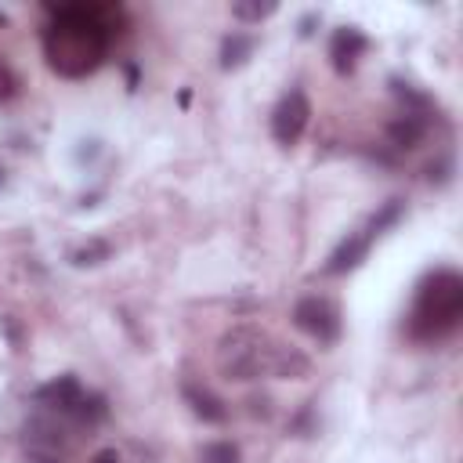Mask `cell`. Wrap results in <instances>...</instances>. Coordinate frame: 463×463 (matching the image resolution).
I'll list each match as a JSON object with an SVG mask.
<instances>
[{
	"label": "cell",
	"instance_id": "obj_1",
	"mask_svg": "<svg viewBox=\"0 0 463 463\" xmlns=\"http://www.w3.org/2000/svg\"><path fill=\"white\" fill-rule=\"evenodd\" d=\"M51 14H54V22L43 33V47H47L51 65L58 72H65V76L90 72L105 58L109 40H112L109 7H98V4H61V7H51Z\"/></svg>",
	"mask_w": 463,
	"mask_h": 463
},
{
	"label": "cell",
	"instance_id": "obj_2",
	"mask_svg": "<svg viewBox=\"0 0 463 463\" xmlns=\"http://www.w3.org/2000/svg\"><path fill=\"white\" fill-rule=\"evenodd\" d=\"M217 365L228 380H253L260 373H279V376H293L304 373L307 362L293 351L271 347L264 333L257 329H232L221 347H217Z\"/></svg>",
	"mask_w": 463,
	"mask_h": 463
},
{
	"label": "cell",
	"instance_id": "obj_3",
	"mask_svg": "<svg viewBox=\"0 0 463 463\" xmlns=\"http://www.w3.org/2000/svg\"><path fill=\"white\" fill-rule=\"evenodd\" d=\"M463 318V279L449 268L420 282L412 304V336H445Z\"/></svg>",
	"mask_w": 463,
	"mask_h": 463
},
{
	"label": "cell",
	"instance_id": "obj_4",
	"mask_svg": "<svg viewBox=\"0 0 463 463\" xmlns=\"http://www.w3.org/2000/svg\"><path fill=\"white\" fill-rule=\"evenodd\" d=\"M293 322H297L307 336H315V340H322V344H333V340L340 336V311H336V304L326 300V297H304V300L293 307Z\"/></svg>",
	"mask_w": 463,
	"mask_h": 463
},
{
	"label": "cell",
	"instance_id": "obj_5",
	"mask_svg": "<svg viewBox=\"0 0 463 463\" xmlns=\"http://www.w3.org/2000/svg\"><path fill=\"white\" fill-rule=\"evenodd\" d=\"M307 119H311V105H307L304 90H289V94L275 105V112H271V134H275V141H279V145L300 141Z\"/></svg>",
	"mask_w": 463,
	"mask_h": 463
},
{
	"label": "cell",
	"instance_id": "obj_6",
	"mask_svg": "<svg viewBox=\"0 0 463 463\" xmlns=\"http://www.w3.org/2000/svg\"><path fill=\"white\" fill-rule=\"evenodd\" d=\"M365 47H369V40H365L362 29H354V25H340V29L333 33V40H329V54H333L336 72H351L354 61L365 54Z\"/></svg>",
	"mask_w": 463,
	"mask_h": 463
},
{
	"label": "cell",
	"instance_id": "obj_7",
	"mask_svg": "<svg viewBox=\"0 0 463 463\" xmlns=\"http://www.w3.org/2000/svg\"><path fill=\"white\" fill-rule=\"evenodd\" d=\"M80 398H83V387H80L76 376H58V380H51V383H43V387L36 391V402H40V405L58 409V412H69V416L76 412Z\"/></svg>",
	"mask_w": 463,
	"mask_h": 463
},
{
	"label": "cell",
	"instance_id": "obj_8",
	"mask_svg": "<svg viewBox=\"0 0 463 463\" xmlns=\"http://www.w3.org/2000/svg\"><path fill=\"white\" fill-rule=\"evenodd\" d=\"M369 235L362 232V235H347L336 250H333V257H329V264H326V271L329 275H344V271H351V268H358L362 264V257L369 253Z\"/></svg>",
	"mask_w": 463,
	"mask_h": 463
},
{
	"label": "cell",
	"instance_id": "obj_9",
	"mask_svg": "<svg viewBox=\"0 0 463 463\" xmlns=\"http://www.w3.org/2000/svg\"><path fill=\"white\" fill-rule=\"evenodd\" d=\"M184 398H188V405H192V412H195L199 420H206V423H221V420L228 416V409H224V402H221L217 394H210L206 387H195V383H184Z\"/></svg>",
	"mask_w": 463,
	"mask_h": 463
},
{
	"label": "cell",
	"instance_id": "obj_10",
	"mask_svg": "<svg viewBox=\"0 0 463 463\" xmlns=\"http://www.w3.org/2000/svg\"><path fill=\"white\" fill-rule=\"evenodd\" d=\"M423 134H427V119H423L420 112H405V116H398V119L387 127V137H391L398 148H412Z\"/></svg>",
	"mask_w": 463,
	"mask_h": 463
},
{
	"label": "cell",
	"instance_id": "obj_11",
	"mask_svg": "<svg viewBox=\"0 0 463 463\" xmlns=\"http://www.w3.org/2000/svg\"><path fill=\"white\" fill-rule=\"evenodd\" d=\"M250 51H253V36H246V33H232V36L221 43V65H224V69L242 65V61L250 58Z\"/></svg>",
	"mask_w": 463,
	"mask_h": 463
},
{
	"label": "cell",
	"instance_id": "obj_12",
	"mask_svg": "<svg viewBox=\"0 0 463 463\" xmlns=\"http://www.w3.org/2000/svg\"><path fill=\"white\" fill-rule=\"evenodd\" d=\"M105 412H109V405H105V398L101 394H87L83 391V398H80V405H76V420H83V423H98V420H105Z\"/></svg>",
	"mask_w": 463,
	"mask_h": 463
},
{
	"label": "cell",
	"instance_id": "obj_13",
	"mask_svg": "<svg viewBox=\"0 0 463 463\" xmlns=\"http://www.w3.org/2000/svg\"><path fill=\"white\" fill-rule=\"evenodd\" d=\"M199 463H239V449L232 441H213V445L203 449Z\"/></svg>",
	"mask_w": 463,
	"mask_h": 463
},
{
	"label": "cell",
	"instance_id": "obj_14",
	"mask_svg": "<svg viewBox=\"0 0 463 463\" xmlns=\"http://www.w3.org/2000/svg\"><path fill=\"white\" fill-rule=\"evenodd\" d=\"M94 257H109V246H105V242H90V246H83V250L72 253L76 264H98Z\"/></svg>",
	"mask_w": 463,
	"mask_h": 463
},
{
	"label": "cell",
	"instance_id": "obj_15",
	"mask_svg": "<svg viewBox=\"0 0 463 463\" xmlns=\"http://www.w3.org/2000/svg\"><path fill=\"white\" fill-rule=\"evenodd\" d=\"M271 11H275L271 4H264V7H260V4H235V18H253V22H257V18L271 14Z\"/></svg>",
	"mask_w": 463,
	"mask_h": 463
},
{
	"label": "cell",
	"instance_id": "obj_16",
	"mask_svg": "<svg viewBox=\"0 0 463 463\" xmlns=\"http://www.w3.org/2000/svg\"><path fill=\"white\" fill-rule=\"evenodd\" d=\"M14 90H18V80H14V72H11V69L0 61V101H7Z\"/></svg>",
	"mask_w": 463,
	"mask_h": 463
},
{
	"label": "cell",
	"instance_id": "obj_17",
	"mask_svg": "<svg viewBox=\"0 0 463 463\" xmlns=\"http://www.w3.org/2000/svg\"><path fill=\"white\" fill-rule=\"evenodd\" d=\"M90 463H119V456L112 452V449H101V452H94V459Z\"/></svg>",
	"mask_w": 463,
	"mask_h": 463
},
{
	"label": "cell",
	"instance_id": "obj_18",
	"mask_svg": "<svg viewBox=\"0 0 463 463\" xmlns=\"http://www.w3.org/2000/svg\"><path fill=\"white\" fill-rule=\"evenodd\" d=\"M33 463H58L51 452H40V456H33Z\"/></svg>",
	"mask_w": 463,
	"mask_h": 463
},
{
	"label": "cell",
	"instance_id": "obj_19",
	"mask_svg": "<svg viewBox=\"0 0 463 463\" xmlns=\"http://www.w3.org/2000/svg\"><path fill=\"white\" fill-rule=\"evenodd\" d=\"M4 25H7V14H4V11H0V29H4Z\"/></svg>",
	"mask_w": 463,
	"mask_h": 463
}]
</instances>
